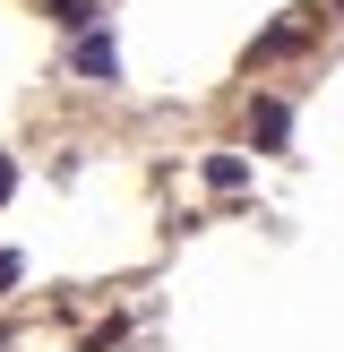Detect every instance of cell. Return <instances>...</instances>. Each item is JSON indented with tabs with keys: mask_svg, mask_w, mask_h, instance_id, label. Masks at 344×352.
Here are the masks:
<instances>
[{
	"mask_svg": "<svg viewBox=\"0 0 344 352\" xmlns=\"http://www.w3.org/2000/svg\"><path fill=\"white\" fill-rule=\"evenodd\" d=\"M69 69H78V78H120V43L103 26H86L78 43H69Z\"/></svg>",
	"mask_w": 344,
	"mask_h": 352,
	"instance_id": "obj_1",
	"label": "cell"
},
{
	"mask_svg": "<svg viewBox=\"0 0 344 352\" xmlns=\"http://www.w3.org/2000/svg\"><path fill=\"white\" fill-rule=\"evenodd\" d=\"M250 138H258L267 155H284V138H292V112H284L275 95H250Z\"/></svg>",
	"mask_w": 344,
	"mask_h": 352,
	"instance_id": "obj_2",
	"label": "cell"
},
{
	"mask_svg": "<svg viewBox=\"0 0 344 352\" xmlns=\"http://www.w3.org/2000/svg\"><path fill=\"white\" fill-rule=\"evenodd\" d=\"M206 189L215 198H241L250 189V155H206Z\"/></svg>",
	"mask_w": 344,
	"mask_h": 352,
	"instance_id": "obj_3",
	"label": "cell"
},
{
	"mask_svg": "<svg viewBox=\"0 0 344 352\" xmlns=\"http://www.w3.org/2000/svg\"><path fill=\"white\" fill-rule=\"evenodd\" d=\"M284 52H301V26H267L250 43V69H267V60H284Z\"/></svg>",
	"mask_w": 344,
	"mask_h": 352,
	"instance_id": "obj_4",
	"label": "cell"
},
{
	"mask_svg": "<svg viewBox=\"0 0 344 352\" xmlns=\"http://www.w3.org/2000/svg\"><path fill=\"white\" fill-rule=\"evenodd\" d=\"M52 26H69V34L103 26V0H52Z\"/></svg>",
	"mask_w": 344,
	"mask_h": 352,
	"instance_id": "obj_5",
	"label": "cell"
},
{
	"mask_svg": "<svg viewBox=\"0 0 344 352\" xmlns=\"http://www.w3.org/2000/svg\"><path fill=\"white\" fill-rule=\"evenodd\" d=\"M112 344H129V318H103L95 336H86V352H112Z\"/></svg>",
	"mask_w": 344,
	"mask_h": 352,
	"instance_id": "obj_6",
	"label": "cell"
},
{
	"mask_svg": "<svg viewBox=\"0 0 344 352\" xmlns=\"http://www.w3.org/2000/svg\"><path fill=\"white\" fill-rule=\"evenodd\" d=\"M17 275H26V258H17V250H0V292H17Z\"/></svg>",
	"mask_w": 344,
	"mask_h": 352,
	"instance_id": "obj_7",
	"label": "cell"
},
{
	"mask_svg": "<svg viewBox=\"0 0 344 352\" xmlns=\"http://www.w3.org/2000/svg\"><path fill=\"white\" fill-rule=\"evenodd\" d=\"M9 189H17V164H9V155H0V206H9Z\"/></svg>",
	"mask_w": 344,
	"mask_h": 352,
	"instance_id": "obj_8",
	"label": "cell"
},
{
	"mask_svg": "<svg viewBox=\"0 0 344 352\" xmlns=\"http://www.w3.org/2000/svg\"><path fill=\"white\" fill-rule=\"evenodd\" d=\"M0 352H9V336H0Z\"/></svg>",
	"mask_w": 344,
	"mask_h": 352,
	"instance_id": "obj_9",
	"label": "cell"
},
{
	"mask_svg": "<svg viewBox=\"0 0 344 352\" xmlns=\"http://www.w3.org/2000/svg\"><path fill=\"white\" fill-rule=\"evenodd\" d=\"M336 9H344V0H336Z\"/></svg>",
	"mask_w": 344,
	"mask_h": 352,
	"instance_id": "obj_10",
	"label": "cell"
}]
</instances>
